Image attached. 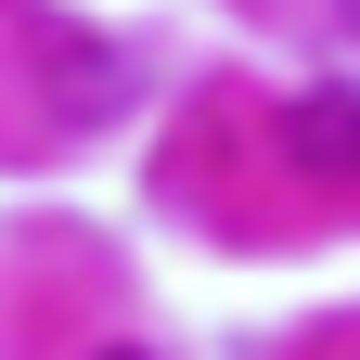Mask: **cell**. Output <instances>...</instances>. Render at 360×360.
Here are the masks:
<instances>
[{
    "instance_id": "6da1fadb",
    "label": "cell",
    "mask_w": 360,
    "mask_h": 360,
    "mask_svg": "<svg viewBox=\"0 0 360 360\" xmlns=\"http://www.w3.org/2000/svg\"><path fill=\"white\" fill-rule=\"evenodd\" d=\"M296 155H309V167H335V180H360V103H347V90L296 103Z\"/></svg>"
},
{
    "instance_id": "7a4b0ae2",
    "label": "cell",
    "mask_w": 360,
    "mask_h": 360,
    "mask_svg": "<svg viewBox=\"0 0 360 360\" xmlns=\"http://www.w3.org/2000/svg\"><path fill=\"white\" fill-rule=\"evenodd\" d=\"M103 360H129V347H103Z\"/></svg>"
},
{
    "instance_id": "3957f363",
    "label": "cell",
    "mask_w": 360,
    "mask_h": 360,
    "mask_svg": "<svg viewBox=\"0 0 360 360\" xmlns=\"http://www.w3.org/2000/svg\"><path fill=\"white\" fill-rule=\"evenodd\" d=\"M347 13H360V0H347Z\"/></svg>"
}]
</instances>
